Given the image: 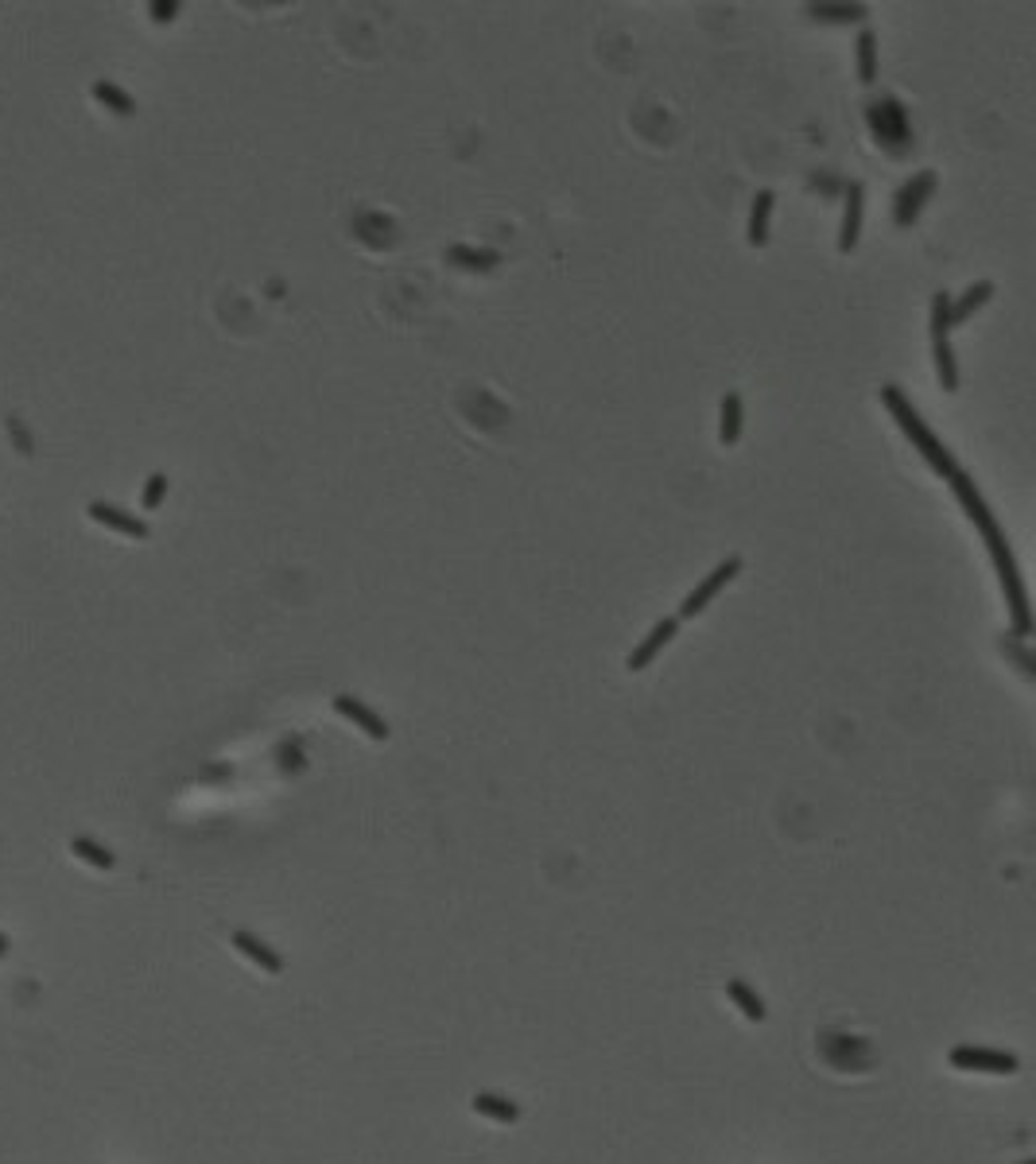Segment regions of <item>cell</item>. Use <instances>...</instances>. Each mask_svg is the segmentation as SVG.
Returning a JSON list of instances; mask_svg holds the SVG:
<instances>
[{
    "instance_id": "1",
    "label": "cell",
    "mask_w": 1036,
    "mask_h": 1164,
    "mask_svg": "<svg viewBox=\"0 0 1036 1164\" xmlns=\"http://www.w3.org/2000/svg\"><path fill=\"white\" fill-rule=\"evenodd\" d=\"M881 404H885V412L897 420V427L904 431V439H908V443H912L920 454H924V462L932 466V470H936L940 478H951V474L959 470L955 458H951V450H947V447L936 439V431H932L924 420H920V412L912 407V400H908V396H904L897 385H885V388H881Z\"/></svg>"
},
{
    "instance_id": "2",
    "label": "cell",
    "mask_w": 1036,
    "mask_h": 1164,
    "mask_svg": "<svg viewBox=\"0 0 1036 1164\" xmlns=\"http://www.w3.org/2000/svg\"><path fill=\"white\" fill-rule=\"evenodd\" d=\"M974 529L983 532L986 551H990V559H994V571H998V582H1002V591H1005V606H1009V617H1013L1017 636H1028V633H1032V613H1028V598H1025V582H1021V571H1017V563H1013V551H1009V544H1005V536H1002V529H998L994 512H990L986 520H978Z\"/></svg>"
},
{
    "instance_id": "3",
    "label": "cell",
    "mask_w": 1036,
    "mask_h": 1164,
    "mask_svg": "<svg viewBox=\"0 0 1036 1164\" xmlns=\"http://www.w3.org/2000/svg\"><path fill=\"white\" fill-rule=\"evenodd\" d=\"M741 574V555H730V559H722L695 591H691L687 598H683V606H679V617H699L718 594H722V587H730V582Z\"/></svg>"
},
{
    "instance_id": "4",
    "label": "cell",
    "mask_w": 1036,
    "mask_h": 1164,
    "mask_svg": "<svg viewBox=\"0 0 1036 1164\" xmlns=\"http://www.w3.org/2000/svg\"><path fill=\"white\" fill-rule=\"evenodd\" d=\"M936 171H920V175H912V179L901 187V195H897V202H893V225L897 229H908L916 218H920V210H924V202L936 195Z\"/></svg>"
},
{
    "instance_id": "5",
    "label": "cell",
    "mask_w": 1036,
    "mask_h": 1164,
    "mask_svg": "<svg viewBox=\"0 0 1036 1164\" xmlns=\"http://www.w3.org/2000/svg\"><path fill=\"white\" fill-rule=\"evenodd\" d=\"M951 1068L955 1071H978V1075H1013L1021 1064L1009 1052H994V1048H955L951 1052Z\"/></svg>"
},
{
    "instance_id": "6",
    "label": "cell",
    "mask_w": 1036,
    "mask_h": 1164,
    "mask_svg": "<svg viewBox=\"0 0 1036 1164\" xmlns=\"http://www.w3.org/2000/svg\"><path fill=\"white\" fill-rule=\"evenodd\" d=\"M675 629H679V617H660V621H656V625L645 633L641 645L629 653V664H625V668H629V672H645V668H649V664H653V660H656V656H660V653L672 645Z\"/></svg>"
},
{
    "instance_id": "7",
    "label": "cell",
    "mask_w": 1036,
    "mask_h": 1164,
    "mask_svg": "<svg viewBox=\"0 0 1036 1164\" xmlns=\"http://www.w3.org/2000/svg\"><path fill=\"white\" fill-rule=\"evenodd\" d=\"M334 711H338L345 722H354L358 730H365L373 741H384V738H388V722H384L373 707H365L362 698H354V695H334Z\"/></svg>"
},
{
    "instance_id": "8",
    "label": "cell",
    "mask_w": 1036,
    "mask_h": 1164,
    "mask_svg": "<svg viewBox=\"0 0 1036 1164\" xmlns=\"http://www.w3.org/2000/svg\"><path fill=\"white\" fill-rule=\"evenodd\" d=\"M97 524H105V529H113V532H125V536H133V540H148L152 536V529L140 520V516H129L125 509H117V505H105V501H93L90 509H86Z\"/></svg>"
},
{
    "instance_id": "9",
    "label": "cell",
    "mask_w": 1036,
    "mask_h": 1164,
    "mask_svg": "<svg viewBox=\"0 0 1036 1164\" xmlns=\"http://www.w3.org/2000/svg\"><path fill=\"white\" fill-rule=\"evenodd\" d=\"M861 210H866V202H861V187L850 183V191H846V210H842V229H839V253H854V249H858V238H861Z\"/></svg>"
},
{
    "instance_id": "10",
    "label": "cell",
    "mask_w": 1036,
    "mask_h": 1164,
    "mask_svg": "<svg viewBox=\"0 0 1036 1164\" xmlns=\"http://www.w3.org/2000/svg\"><path fill=\"white\" fill-rule=\"evenodd\" d=\"M234 947H238L245 959H253L264 974H280V970H283V959H280L268 944H260L257 936H249V931H238V936H234Z\"/></svg>"
},
{
    "instance_id": "11",
    "label": "cell",
    "mask_w": 1036,
    "mask_h": 1164,
    "mask_svg": "<svg viewBox=\"0 0 1036 1164\" xmlns=\"http://www.w3.org/2000/svg\"><path fill=\"white\" fill-rule=\"evenodd\" d=\"M773 195L769 191H761L757 198H754V210H750V229H745V241H750L754 249H765L769 245V218H773Z\"/></svg>"
},
{
    "instance_id": "12",
    "label": "cell",
    "mask_w": 1036,
    "mask_h": 1164,
    "mask_svg": "<svg viewBox=\"0 0 1036 1164\" xmlns=\"http://www.w3.org/2000/svg\"><path fill=\"white\" fill-rule=\"evenodd\" d=\"M990 296H994V283L990 280H978V283H970L966 287V296L959 300V303H951V326H959V322H966L978 307H986L990 303Z\"/></svg>"
},
{
    "instance_id": "13",
    "label": "cell",
    "mask_w": 1036,
    "mask_h": 1164,
    "mask_svg": "<svg viewBox=\"0 0 1036 1164\" xmlns=\"http://www.w3.org/2000/svg\"><path fill=\"white\" fill-rule=\"evenodd\" d=\"M741 420H745V412H741V396H737V392H726V396H722V424H718V443H722V447H734V443L741 439Z\"/></svg>"
},
{
    "instance_id": "14",
    "label": "cell",
    "mask_w": 1036,
    "mask_h": 1164,
    "mask_svg": "<svg viewBox=\"0 0 1036 1164\" xmlns=\"http://www.w3.org/2000/svg\"><path fill=\"white\" fill-rule=\"evenodd\" d=\"M446 260H450V264H458V268H478V272H489V268H497V264H501V253H497V249H474V245H454V249L446 253Z\"/></svg>"
},
{
    "instance_id": "15",
    "label": "cell",
    "mask_w": 1036,
    "mask_h": 1164,
    "mask_svg": "<svg viewBox=\"0 0 1036 1164\" xmlns=\"http://www.w3.org/2000/svg\"><path fill=\"white\" fill-rule=\"evenodd\" d=\"M932 354H936V373H940V385L943 392H959V369H955V349L951 342H932Z\"/></svg>"
},
{
    "instance_id": "16",
    "label": "cell",
    "mask_w": 1036,
    "mask_h": 1164,
    "mask_svg": "<svg viewBox=\"0 0 1036 1164\" xmlns=\"http://www.w3.org/2000/svg\"><path fill=\"white\" fill-rule=\"evenodd\" d=\"M474 1111L493 1118V1122H516V1118H521V1111H516V1106L508 1098H501V1094H474Z\"/></svg>"
},
{
    "instance_id": "17",
    "label": "cell",
    "mask_w": 1036,
    "mask_h": 1164,
    "mask_svg": "<svg viewBox=\"0 0 1036 1164\" xmlns=\"http://www.w3.org/2000/svg\"><path fill=\"white\" fill-rule=\"evenodd\" d=\"M726 989H730V1002L741 1009V1017H750V1021H765V1002L754 994L750 986H745V982H730Z\"/></svg>"
},
{
    "instance_id": "18",
    "label": "cell",
    "mask_w": 1036,
    "mask_h": 1164,
    "mask_svg": "<svg viewBox=\"0 0 1036 1164\" xmlns=\"http://www.w3.org/2000/svg\"><path fill=\"white\" fill-rule=\"evenodd\" d=\"M93 97H97L109 113H121V116H133V113H136V101H133L125 90H117L113 82H97V86H93Z\"/></svg>"
},
{
    "instance_id": "19",
    "label": "cell",
    "mask_w": 1036,
    "mask_h": 1164,
    "mask_svg": "<svg viewBox=\"0 0 1036 1164\" xmlns=\"http://www.w3.org/2000/svg\"><path fill=\"white\" fill-rule=\"evenodd\" d=\"M874 74H878V39H874V31H861L858 35V78L870 86Z\"/></svg>"
},
{
    "instance_id": "20",
    "label": "cell",
    "mask_w": 1036,
    "mask_h": 1164,
    "mask_svg": "<svg viewBox=\"0 0 1036 1164\" xmlns=\"http://www.w3.org/2000/svg\"><path fill=\"white\" fill-rule=\"evenodd\" d=\"M951 330V296L947 291H936L932 296V342H943Z\"/></svg>"
},
{
    "instance_id": "21",
    "label": "cell",
    "mask_w": 1036,
    "mask_h": 1164,
    "mask_svg": "<svg viewBox=\"0 0 1036 1164\" xmlns=\"http://www.w3.org/2000/svg\"><path fill=\"white\" fill-rule=\"evenodd\" d=\"M71 850H74V854H78L82 862L97 865V869H113V862H117V858H113V854H109L105 846H97L93 839H74V842H71Z\"/></svg>"
},
{
    "instance_id": "22",
    "label": "cell",
    "mask_w": 1036,
    "mask_h": 1164,
    "mask_svg": "<svg viewBox=\"0 0 1036 1164\" xmlns=\"http://www.w3.org/2000/svg\"><path fill=\"white\" fill-rule=\"evenodd\" d=\"M816 20H866V5H812Z\"/></svg>"
},
{
    "instance_id": "23",
    "label": "cell",
    "mask_w": 1036,
    "mask_h": 1164,
    "mask_svg": "<svg viewBox=\"0 0 1036 1164\" xmlns=\"http://www.w3.org/2000/svg\"><path fill=\"white\" fill-rule=\"evenodd\" d=\"M163 493H167V478H163V474H152V478H148V489H144V509H155V505L163 501Z\"/></svg>"
},
{
    "instance_id": "24",
    "label": "cell",
    "mask_w": 1036,
    "mask_h": 1164,
    "mask_svg": "<svg viewBox=\"0 0 1036 1164\" xmlns=\"http://www.w3.org/2000/svg\"><path fill=\"white\" fill-rule=\"evenodd\" d=\"M176 12H179V5H176V0H167V5H152V16H155L159 24H163V20H171V16H176Z\"/></svg>"
},
{
    "instance_id": "25",
    "label": "cell",
    "mask_w": 1036,
    "mask_h": 1164,
    "mask_svg": "<svg viewBox=\"0 0 1036 1164\" xmlns=\"http://www.w3.org/2000/svg\"><path fill=\"white\" fill-rule=\"evenodd\" d=\"M5 951H9V936H5V931H0V955H5Z\"/></svg>"
},
{
    "instance_id": "26",
    "label": "cell",
    "mask_w": 1036,
    "mask_h": 1164,
    "mask_svg": "<svg viewBox=\"0 0 1036 1164\" xmlns=\"http://www.w3.org/2000/svg\"><path fill=\"white\" fill-rule=\"evenodd\" d=\"M1021 1164H1032V1160H1021Z\"/></svg>"
}]
</instances>
